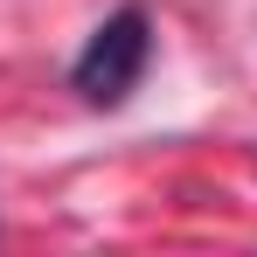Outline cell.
Listing matches in <instances>:
<instances>
[{
  "label": "cell",
  "instance_id": "obj_1",
  "mask_svg": "<svg viewBox=\"0 0 257 257\" xmlns=\"http://www.w3.org/2000/svg\"><path fill=\"white\" fill-rule=\"evenodd\" d=\"M146 56H153V21H146V7H118L111 21L90 28L70 84L84 90L90 104H125L132 84H139V70H146Z\"/></svg>",
  "mask_w": 257,
  "mask_h": 257
}]
</instances>
